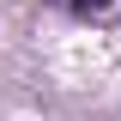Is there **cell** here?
<instances>
[{
  "mask_svg": "<svg viewBox=\"0 0 121 121\" xmlns=\"http://www.w3.org/2000/svg\"><path fill=\"white\" fill-rule=\"evenodd\" d=\"M60 6H73V12H103L109 0H60Z\"/></svg>",
  "mask_w": 121,
  "mask_h": 121,
  "instance_id": "cell-1",
  "label": "cell"
}]
</instances>
